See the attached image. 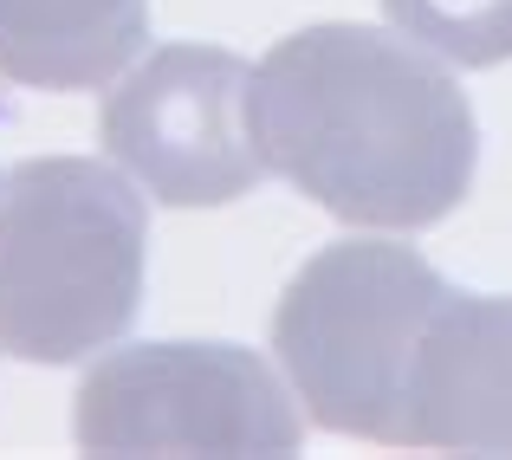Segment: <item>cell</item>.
<instances>
[{"label": "cell", "instance_id": "7a4b0ae2", "mask_svg": "<svg viewBox=\"0 0 512 460\" xmlns=\"http://www.w3.org/2000/svg\"><path fill=\"white\" fill-rule=\"evenodd\" d=\"M150 208L91 156H26L0 182V350L78 363L143 305Z\"/></svg>", "mask_w": 512, "mask_h": 460}, {"label": "cell", "instance_id": "8992f818", "mask_svg": "<svg viewBox=\"0 0 512 460\" xmlns=\"http://www.w3.org/2000/svg\"><path fill=\"white\" fill-rule=\"evenodd\" d=\"M389 448L512 454V299L441 279L415 311Z\"/></svg>", "mask_w": 512, "mask_h": 460}, {"label": "cell", "instance_id": "52a82bcc", "mask_svg": "<svg viewBox=\"0 0 512 460\" xmlns=\"http://www.w3.org/2000/svg\"><path fill=\"white\" fill-rule=\"evenodd\" d=\"M150 39V0H0V78L26 91H98Z\"/></svg>", "mask_w": 512, "mask_h": 460}, {"label": "cell", "instance_id": "5b68a950", "mask_svg": "<svg viewBox=\"0 0 512 460\" xmlns=\"http://www.w3.org/2000/svg\"><path fill=\"white\" fill-rule=\"evenodd\" d=\"M253 65L227 46H156L98 111V143L163 208H227L253 195L266 156L247 117Z\"/></svg>", "mask_w": 512, "mask_h": 460}, {"label": "cell", "instance_id": "6da1fadb", "mask_svg": "<svg viewBox=\"0 0 512 460\" xmlns=\"http://www.w3.org/2000/svg\"><path fill=\"white\" fill-rule=\"evenodd\" d=\"M266 169L350 227H435L467 201L480 124L415 39L357 20L286 33L247 91Z\"/></svg>", "mask_w": 512, "mask_h": 460}, {"label": "cell", "instance_id": "3957f363", "mask_svg": "<svg viewBox=\"0 0 512 460\" xmlns=\"http://www.w3.org/2000/svg\"><path fill=\"white\" fill-rule=\"evenodd\" d=\"M435 286L441 273L396 240H331L292 273L273 311V357L305 422L389 448L409 331Z\"/></svg>", "mask_w": 512, "mask_h": 460}, {"label": "cell", "instance_id": "ba28073f", "mask_svg": "<svg viewBox=\"0 0 512 460\" xmlns=\"http://www.w3.org/2000/svg\"><path fill=\"white\" fill-rule=\"evenodd\" d=\"M389 26L461 72L512 59V0H383Z\"/></svg>", "mask_w": 512, "mask_h": 460}, {"label": "cell", "instance_id": "277c9868", "mask_svg": "<svg viewBox=\"0 0 512 460\" xmlns=\"http://www.w3.org/2000/svg\"><path fill=\"white\" fill-rule=\"evenodd\" d=\"M85 454H292L305 415L247 344H130L85 370L72 396Z\"/></svg>", "mask_w": 512, "mask_h": 460}]
</instances>
